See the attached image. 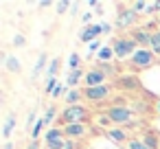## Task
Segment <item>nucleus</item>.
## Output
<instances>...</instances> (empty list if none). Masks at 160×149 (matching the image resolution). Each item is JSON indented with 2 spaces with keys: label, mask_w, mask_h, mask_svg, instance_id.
<instances>
[{
  "label": "nucleus",
  "mask_w": 160,
  "mask_h": 149,
  "mask_svg": "<svg viewBox=\"0 0 160 149\" xmlns=\"http://www.w3.org/2000/svg\"><path fill=\"white\" fill-rule=\"evenodd\" d=\"M103 46H101V42L97 40V42H92V44H88V53H99Z\"/></svg>",
  "instance_id": "31"
},
{
  "label": "nucleus",
  "mask_w": 160,
  "mask_h": 149,
  "mask_svg": "<svg viewBox=\"0 0 160 149\" xmlns=\"http://www.w3.org/2000/svg\"><path fill=\"white\" fill-rule=\"evenodd\" d=\"M118 86H125V88H138V79H136V77H121Z\"/></svg>",
  "instance_id": "25"
},
{
  "label": "nucleus",
  "mask_w": 160,
  "mask_h": 149,
  "mask_svg": "<svg viewBox=\"0 0 160 149\" xmlns=\"http://www.w3.org/2000/svg\"><path fill=\"white\" fill-rule=\"evenodd\" d=\"M158 27H160V16H158Z\"/></svg>",
  "instance_id": "41"
},
{
  "label": "nucleus",
  "mask_w": 160,
  "mask_h": 149,
  "mask_svg": "<svg viewBox=\"0 0 160 149\" xmlns=\"http://www.w3.org/2000/svg\"><path fill=\"white\" fill-rule=\"evenodd\" d=\"M70 5H72V2H68V0H59V2L55 5V9H57V13L62 16V13H66V11L70 9Z\"/></svg>",
  "instance_id": "27"
},
{
  "label": "nucleus",
  "mask_w": 160,
  "mask_h": 149,
  "mask_svg": "<svg viewBox=\"0 0 160 149\" xmlns=\"http://www.w3.org/2000/svg\"><path fill=\"white\" fill-rule=\"evenodd\" d=\"M132 116H134V112H132L129 107H125V105H114V107L108 110V118H110L112 123H116V125H127V123H132Z\"/></svg>",
  "instance_id": "5"
},
{
  "label": "nucleus",
  "mask_w": 160,
  "mask_h": 149,
  "mask_svg": "<svg viewBox=\"0 0 160 149\" xmlns=\"http://www.w3.org/2000/svg\"><path fill=\"white\" fill-rule=\"evenodd\" d=\"M90 116V110L86 105H66L59 112V121L64 125H72V123H86V118Z\"/></svg>",
  "instance_id": "2"
},
{
  "label": "nucleus",
  "mask_w": 160,
  "mask_h": 149,
  "mask_svg": "<svg viewBox=\"0 0 160 149\" xmlns=\"http://www.w3.org/2000/svg\"><path fill=\"white\" fill-rule=\"evenodd\" d=\"M46 123H44V118H38V123H35V127L31 129V138L33 140H38L40 136H42V127H44Z\"/></svg>",
  "instance_id": "24"
},
{
  "label": "nucleus",
  "mask_w": 160,
  "mask_h": 149,
  "mask_svg": "<svg viewBox=\"0 0 160 149\" xmlns=\"http://www.w3.org/2000/svg\"><path fill=\"white\" fill-rule=\"evenodd\" d=\"M79 68H81L79 53H70V57H68V70H79Z\"/></svg>",
  "instance_id": "22"
},
{
  "label": "nucleus",
  "mask_w": 160,
  "mask_h": 149,
  "mask_svg": "<svg viewBox=\"0 0 160 149\" xmlns=\"http://www.w3.org/2000/svg\"><path fill=\"white\" fill-rule=\"evenodd\" d=\"M27 149H40V142H38V140H31V145H29Z\"/></svg>",
  "instance_id": "37"
},
{
  "label": "nucleus",
  "mask_w": 160,
  "mask_h": 149,
  "mask_svg": "<svg viewBox=\"0 0 160 149\" xmlns=\"http://www.w3.org/2000/svg\"><path fill=\"white\" fill-rule=\"evenodd\" d=\"M2 59H5V68L9 72H20L22 70V64H20V59L16 55H2Z\"/></svg>",
  "instance_id": "13"
},
{
  "label": "nucleus",
  "mask_w": 160,
  "mask_h": 149,
  "mask_svg": "<svg viewBox=\"0 0 160 149\" xmlns=\"http://www.w3.org/2000/svg\"><path fill=\"white\" fill-rule=\"evenodd\" d=\"M42 118H44V123H46V125H53V121H55V118H59V112H57V107H55V105H51Z\"/></svg>",
  "instance_id": "20"
},
{
  "label": "nucleus",
  "mask_w": 160,
  "mask_h": 149,
  "mask_svg": "<svg viewBox=\"0 0 160 149\" xmlns=\"http://www.w3.org/2000/svg\"><path fill=\"white\" fill-rule=\"evenodd\" d=\"M132 40L138 44V48H151V33H147L145 29H132Z\"/></svg>",
  "instance_id": "10"
},
{
  "label": "nucleus",
  "mask_w": 160,
  "mask_h": 149,
  "mask_svg": "<svg viewBox=\"0 0 160 149\" xmlns=\"http://www.w3.org/2000/svg\"><path fill=\"white\" fill-rule=\"evenodd\" d=\"M70 13H72V16L77 13V2H72V5H70Z\"/></svg>",
  "instance_id": "38"
},
{
  "label": "nucleus",
  "mask_w": 160,
  "mask_h": 149,
  "mask_svg": "<svg viewBox=\"0 0 160 149\" xmlns=\"http://www.w3.org/2000/svg\"><path fill=\"white\" fill-rule=\"evenodd\" d=\"M151 53L156 57H160V31H153L151 33Z\"/></svg>",
  "instance_id": "21"
},
{
  "label": "nucleus",
  "mask_w": 160,
  "mask_h": 149,
  "mask_svg": "<svg viewBox=\"0 0 160 149\" xmlns=\"http://www.w3.org/2000/svg\"><path fill=\"white\" fill-rule=\"evenodd\" d=\"M156 62V55L151 53V48H138L132 57H129V66L136 68V70H145V68H151Z\"/></svg>",
  "instance_id": "3"
},
{
  "label": "nucleus",
  "mask_w": 160,
  "mask_h": 149,
  "mask_svg": "<svg viewBox=\"0 0 160 149\" xmlns=\"http://www.w3.org/2000/svg\"><path fill=\"white\" fill-rule=\"evenodd\" d=\"M112 88L105 83V86H97V88H83V99H88L90 103H101L110 97Z\"/></svg>",
  "instance_id": "6"
},
{
  "label": "nucleus",
  "mask_w": 160,
  "mask_h": 149,
  "mask_svg": "<svg viewBox=\"0 0 160 149\" xmlns=\"http://www.w3.org/2000/svg\"><path fill=\"white\" fill-rule=\"evenodd\" d=\"M105 81H108V75L94 66V68L86 70V77H83V88H97V86H105Z\"/></svg>",
  "instance_id": "7"
},
{
  "label": "nucleus",
  "mask_w": 160,
  "mask_h": 149,
  "mask_svg": "<svg viewBox=\"0 0 160 149\" xmlns=\"http://www.w3.org/2000/svg\"><path fill=\"white\" fill-rule=\"evenodd\" d=\"M83 99V90H68L66 92V97H64V101H66V105H79V101Z\"/></svg>",
  "instance_id": "16"
},
{
  "label": "nucleus",
  "mask_w": 160,
  "mask_h": 149,
  "mask_svg": "<svg viewBox=\"0 0 160 149\" xmlns=\"http://www.w3.org/2000/svg\"><path fill=\"white\" fill-rule=\"evenodd\" d=\"M108 138H110L112 142H125V140H127V132H125L123 127H114V129L108 132ZM127 142H129V140H127Z\"/></svg>",
  "instance_id": "17"
},
{
  "label": "nucleus",
  "mask_w": 160,
  "mask_h": 149,
  "mask_svg": "<svg viewBox=\"0 0 160 149\" xmlns=\"http://www.w3.org/2000/svg\"><path fill=\"white\" fill-rule=\"evenodd\" d=\"M66 92H68V90H66V83H62V81H59V86H57V88H55V92H53V99H59L62 94L66 97Z\"/></svg>",
  "instance_id": "29"
},
{
  "label": "nucleus",
  "mask_w": 160,
  "mask_h": 149,
  "mask_svg": "<svg viewBox=\"0 0 160 149\" xmlns=\"http://www.w3.org/2000/svg\"><path fill=\"white\" fill-rule=\"evenodd\" d=\"M101 27H103V33H110L112 31V24H108V22H101Z\"/></svg>",
  "instance_id": "36"
},
{
  "label": "nucleus",
  "mask_w": 160,
  "mask_h": 149,
  "mask_svg": "<svg viewBox=\"0 0 160 149\" xmlns=\"http://www.w3.org/2000/svg\"><path fill=\"white\" fill-rule=\"evenodd\" d=\"M2 149H13V142H11V140H9V142H5V147H2Z\"/></svg>",
  "instance_id": "39"
},
{
  "label": "nucleus",
  "mask_w": 160,
  "mask_h": 149,
  "mask_svg": "<svg viewBox=\"0 0 160 149\" xmlns=\"http://www.w3.org/2000/svg\"><path fill=\"white\" fill-rule=\"evenodd\" d=\"M103 33V27L101 24H88L86 29H81V33H79V40L83 42V44H92V42H97L99 40V35Z\"/></svg>",
  "instance_id": "8"
},
{
  "label": "nucleus",
  "mask_w": 160,
  "mask_h": 149,
  "mask_svg": "<svg viewBox=\"0 0 160 149\" xmlns=\"http://www.w3.org/2000/svg\"><path fill=\"white\" fill-rule=\"evenodd\" d=\"M59 66H62V59H59V57H53V59H51V64H48V68H46V75H48V79H57Z\"/></svg>",
  "instance_id": "18"
},
{
  "label": "nucleus",
  "mask_w": 160,
  "mask_h": 149,
  "mask_svg": "<svg viewBox=\"0 0 160 149\" xmlns=\"http://www.w3.org/2000/svg\"><path fill=\"white\" fill-rule=\"evenodd\" d=\"M48 64H51V62H48V55H46V53H40L38 62L33 64V70H31V75H33V77H38V75L44 70V68H48Z\"/></svg>",
  "instance_id": "15"
},
{
  "label": "nucleus",
  "mask_w": 160,
  "mask_h": 149,
  "mask_svg": "<svg viewBox=\"0 0 160 149\" xmlns=\"http://www.w3.org/2000/svg\"><path fill=\"white\" fill-rule=\"evenodd\" d=\"M156 110H158V114H160V101H158V103H156Z\"/></svg>",
  "instance_id": "40"
},
{
  "label": "nucleus",
  "mask_w": 160,
  "mask_h": 149,
  "mask_svg": "<svg viewBox=\"0 0 160 149\" xmlns=\"http://www.w3.org/2000/svg\"><path fill=\"white\" fill-rule=\"evenodd\" d=\"M127 149H149V147H147L140 138H132V140L127 142Z\"/></svg>",
  "instance_id": "26"
},
{
  "label": "nucleus",
  "mask_w": 160,
  "mask_h": 149,
  "mask_svg": "<svg viewBox=\"0 0 160 149\" xmlns=\"http://www.w3.org/2000/svg\"><path fill=\"white\" fill-rule=\"evenodd\" d=\"M142 142H145V145H147L149 149H158V136H153L151 132H147V134H145Z\"/></svg>",
  "instance_id": "23"
},
{
  "label": "nucleus",
  "mask_w": 160,
  "mask_h": 149,
  "mask_svg": "<svg viewBox=\"0 0 160 149\" xmlns=\"http://www.w3.org/2000/svg\"><path fill=\"white\" fill-rule=\"evenodd\" d=\"M13 129H16V116H13V114H7L5 125H2V138H5L7 142H9V138H11Z\"/></svg>",
  "instance_id": "14"
},
{
  "label": "nucleus",
  "mask_w": 160,
  "mask_h": 149,
  "mask_svg": "<svg viewBox=\"0 0 160 149\" xmlns=\"http://www.w3.org/2000/svg\"><path fill=\"white\" fill-rule=\"evenodd\" d=\"M83 77H86V70H83V68H79V70H68L66 88H68V90H77V86L83 83Z\"/></svg>",
  "instance_id": "11"
},
{
  "label": "nucleus",
  "mask_w": 160,
  "mask_h": 149,
  "mask_svg": "<svg viewBox=\"0 0 160 149\" xmlns=\"http://www.w3.org/2000/svg\"><path fill=\"white\" fill-rule=\"evenodd\" d=\"M64 136H66L64 129L51 127V129H46V134H44V145H46L48 149H64V145H66V140H68V138H64Z\"/></svg>",
  "instance_id": "4"
},
{
  "label": "nucleus",
  "mask_w": 160,
  "mask_h": 149,
  "mask_svg": "<svg viewBox=\"0 0 160 149\" xmlns=\"http://www.w3.org/2000/svg\"><path fill=\"white\" fill-rule=\"evenodd\" d=\"M64 149H77V142L68 138V140H66V145H64Z\"/></svg>",
  "instance_id": "35"
},
{
  "label": "nucleus",
  "mask_w": 160,
  "mask_h": 149,
  "mask_svg": "<svg viewBox=\"0 0 160 149\" xmlns=\"http://www.w3.org/2000/svg\"><path fill=\"white\" fill-rule=\"evenodd\" d=\"M62 129H64V134H66L70 140H77V138L86 136V123H72V125H64Z\"/></svg>",
  "instance_id": "12"
},
{
  "label": "nucleus",
  "mask_w": 160,
  "mask_h": 149,
  "mask_svg": "<svg viewBox=\"0 0 160 149\" xmlns=\"http://www.w3.org/2000/svg\"><path fill=\"white\" fill-rule=\"evenodd\" d=\"M97 68H99V70H103L105 75H112V72H114V70H112V66H108V64H99Z\"/></svg>",
  "instance_id": "33"
},
{
  "label": "nucleus",
  "mask_w": 160,
  "mask_h": 149,
  "mask_svg": "<svg viewBox=\"0 0 160 149\" xmlns=\"http://www.w3.org/2000/svg\"><path fill=\"white\" fill-rule=\"evenodd\" d=\"M136 20H138V13H136L134 9H123V11H118V16H116V27H118V29H127V27H134Z\"/></svg>",
  "instance_id": "9"
},
{
  "label": "nucleus",
  "mask_w": 160,
  "mask_h": 149,
  "mask_svg": "<svg viewBox=\"0 0 160 149\" xmlns=\"http://www.w3.org/2000/svg\"><path fill=\"white\" fill-rule=\"evenodd\" d=\"M81 20H83V22H86V27H88V24H90V20H92V13H90V11H86V13L81 16Z\"/></svg>",
  "instance_id": "34"
},
{
  "label": "nucleus",
  "mask_w": 160,
  "mask_h": 149,
  "mask_svg": "<svg viewBox=\"0 0 160 149\" xmlns=\"http://www.w3.org/2000/svg\"><path fill=\"white\" fill-rule=\"evenodd\" d=\"M112 48H114L116 59H129L138 51V44L132 40V35H118V37H114Z\"/></svg>",
  "instance_id": "1"
},
{
  "label": "nucleus",
  "mask_w": 160,
  "mask_h": 149,
  "mask_svg": "<svg viewBox=\"0 0 160 149\" xmlns=\"http://www.w3.org/2000/svg\"><path fill=\"white\" fill-rule=\"evenodd\" d=\"M35 116H38V114L31 110V112H29V116H27V127H31V129L35 127V125H33V123H38V121H35Z\"/></svg>",
  "instance_id": "32"
},
{
  "label": "nucleus",
  "mask_w": 160,
  "mask_h": 149,
  "mask_svg": "<svg viewBox=\"0 0 160 149\" xmlns=\"http://www.w3.org/2000/svg\"><path fill=\"white\" fill-rule=\"evenodd\" d=\"M57 86H59V81H57V79H48V81H46V88H44V90H46V94H53Z\"/></svg>",
  "instance_id": "28"
},
{
  "label": "nucleus",
  "mask_w": 160,
  "mask_h": 149,
  "mask_svg": "<svg viewBox=\"0 0 160 149\" xmlns=\"http://www.w3.org/2000/svg\"><path fill=\"white\" fill-rule=\"evenodd\" d=\"M112 57H116V55H114V48H112V44H110V46H103V48L97 53V59H99V62H105V64H108Z\"/></svg>",
  "instance_id": "19"
},
{
  "label": "nucleus",
  "mask_w": 160,
  "mask_h": 149,
  "mask_svg": "<svg viewBox=\"0 0 160 149\" xmlns=\"http://www.w3.org/2000/svg\"><path fill=\"white\" fill-rule=\"evenodd\" d=\"M24 44H27V37H24L22 33H18V35L13 37V46H18V48H22Z\"/></svg>",
  "instance_id": "30"
}]
</instances>
